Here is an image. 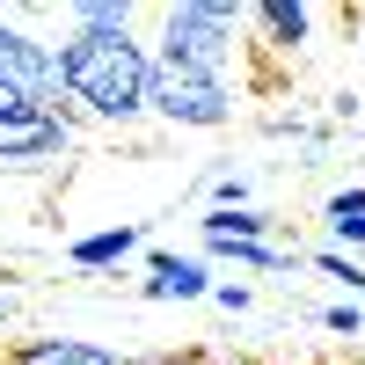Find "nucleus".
<instances>
[{"instance_id":"obj_3","label":"nucleus","mask_w":365,"mask_h":365,"mask_svg":"<svg viewBox=\"0 0 365 365\" xmlns=\"http://www.w3.org/2000/svg\"><path fill=\"white\" fill-rule=\"evenodd\" d=\"M146 110L168 117V125H182V132H220V125H234V88L212 81V73L154 66V96H146Z\"/></svg>"},{"instance_id":"obj_6","label":"nucleus","mask_w":365,"mask_h":365,"mask_svg":"<svg viewBox=\"0 0 365 365\" xmlns=\"http://www.w3.org/2000/svg\"><path fill=\"white\" fill-rule=\"evenodd\" d=\"M0 365H132V358H117L88 336H15L0 344Z\"/></svg>"},{"instance_id":"obj_9","label":"nucleus","mask_w":365,"mask_h":365,"mask_svg":"<svg viewBox=\"0 0 365 365\" xmlns=\"http://www.w3.org/2000/svg\"><path fill=\"white\" fill-rule=\"evenodd\" d=\"M146 249V234L139 227H103V234H81L73 241V270H117V263H132Z\"/></svg>"},{"instance_id":"obj_4","label":"nucleus","mask_w":365,"mask_h":365,"mask_svg":"<svg viewBox=\"0 0 365 365\" xmlns=\"http://www.w3.org/2000/svg\"><path fill=\"white\" fill-rule=\"evenodd\" d=\"M0 81H8L15 96L44 103V110H58V103H66V96H58V44L29 37L15 15H0Z\"/></svg>"},{"instance_id":"obj_20","label":"nucleus","mask_w":365,"mask_h":365,"mask_svg":"<svg viewBox=\"0 0 365 365\" xmlns=\"http://www.w3.org/2000/svg\"><path fill=\"white\" fill-rule=\"evenodd\" d=\"M212 365H256V358H234V351H212Z\"/></svg>"},{"instance_id":"obj_5","label":"nucleus","mask_w":365,"mask_h":365,"mask_svg":"<svg viewBox=\"0 0 365 365\" xmlns=\"http://www.w3.org/2000/svg\"><path fill=\"white\" fill-rule=\"evenodd\" d=\"M66 146H73V125L44 103L0 117V168H37V161H58Z\"/></svg>"},{"instance_id":"obj_12","label":"nucleus","mask_w":365,"mask_h":365,"mask_svg":"<svg viewBox=\"0 0 365 365\" xmlns=\"http://www.w3.org/2000/svg\"><path fill=\"white\" fill-rule=\"evenodd\" d=\"M322 220H329V234L344 241V249H365V182H351V190H336L322 205Z\"/></svg>"},{"instance_id":"obj_2","label":"nucleus","mask_w":365,"mask_h":365,"mask_svg":"<svg viewBox=\"0 0 365 365\" xmlns=\"http://www.w3.org/2000/svg\"><path fill=\"white\" fill-rule=\"evenodd\" d=\"M241 22H249V8H227V0H175V8H161V29L146 51H154V66L227 81V66L241 58Z\"/></svg>"},{"instance_id":"obj_7","label":"nucleus","mask_w":365,"mask_h":365,"mask_svg":"<svg viewBox=\"0 0 365 365\" xmlns=\"http://www.w3.org/2000/svg\"><path fill=\"white\" fill-rule=\"evenodd\" d=\"M212 270L197 256H175V249H146V299H212Z\"/></svg>"},{"instance_id":"obj_13","label":"nucleus","mask_w":365,"mask_h":365,"mask_svg":"<svg viewBox=\"0 0 365 365\" xmlns=\"http://www.w3.org/2000/svg\"><path fill=\"white\" fill-rule=\"evenodd\" d=\"M212 256H227V263H241V270H292V256L278 249V241H205Z\"/></svg>"},{"instance_id":"obj_8","label":"nucleus","mask_w":365,"mask_h":365,"mask_svg":"<svg viewBox=\"0 0 365 365\" xmlns=\"http://www.w3.org/2000/svg\"><path fill=\"white\" fill-rule=\"evenodd\" d=\"M249 22L263 29V44L270 51H307V37H314V8H307V0H256V8H249Z\"/></svg>"},{"instance_id":"obj_18","label":"nucleus","mask_w":365,"mask_h":365,"mask_svg":"<svg viewBox=\"0 0 365 365\" xmlns=\"http://www.w3.org/2000/svg\"><path fill=\"white\" fill-rule=\"evenodd\" d=\"M132 365H212V351H161V358H132Z\"/></svg>"},{"instance_id":"obj_14","label":"nucleus","mask_w":365,"mask_h":365,"mask_svg":"<svg viewBox=\"0 0 365 365\" xmlns=\"http://www.w3.org/2000/svg\"><path fill=\"white\" fill-rule=\"evenodd\" d=\"M314 270H322V278H336V285H351V292H365V263H358V256H344V249H322V256H314Z\"/></svg>"},{"instance_id":"obj_19","label":"nucleus","mask_w":365,"mask_h":365,"mask_svg":"<svg viewBox=\"0 0 365 365\" xmlns=\"http://www.w3.org/2000/svg\"><path fill=\"white\" fill-rule=\"evenodd\" d=\"M344 22H351V37H358V51H365V8H351Z\"/></svg>"},{"instance_id":"obj_11","label":"nucleus","mask_w":365,"mask_h":365,"mask_svg":"<svg viewBox=\"0 0 365 365\" xmlns=\"http://www.w3.org/2000/svg\"><path fill=\"white\" fill-rule=\"evenodd\" d=\"M132 0H73V8H66V22L73 29H88V37H125V29H132Z\"/></svg>"},{"instance_id":"obj_16","label":"nucleus","mask_w":365,"mask_h":365,"mask_svg":"<svg viewBox=\"0 0 365 365\" xmlns=\"http://www.w3.org/2000/svg\"><path fill=\"white\" fill-rule=\"evenodd\" d=\"M249 205V175H212V212H234Z\"/></svg>"},{"instance_id":"obj_10","label":"nucleus","mask_w":365,"mask_h":365,"mask_svg":"<svg viewBox=\"0 0 365 365\" xmlns=\"http://www.w3.org/2000/svg\"><path fill=\"white\" fill-rule=\"evenodd\" d=\"M205 241H270L278 234V220L270 212H256V205H234V212H205Z\"/></svg>"},{"instance_id":"obj_21","label":"nucleus","mask_w":365,"mask_h":365,"mask_svg":"<svg viewBox=\"0 0 365 365\" xmlns=\"http://www.w3.org/2000/svg\"><path fill=\"white\" fill-rule=\"evenodd\" d=\"M0 314H8V292H0Z\"/></svg>"},{"instance_id":"obj_17","label":"nucleus","mask_w":365,"mask_h":365,"mask_svg":"<svg viewBox=\"0 0 365 365\" xmlns=\"http://www.w3.org/2000/svg\"><path fill=\"white\" fill-rule=\"evenodd\" d=\"M212 307H220V314H249L256 292H249V285H212Z\"/></svg>"},{"instance_id":"obj_1","label":"nucleus","mask_w":365,"mask_h":365,"mask_svg":"<svg viewBox=\"0 0 365 365\" xmlns=\"http://www.w3.org/2000/svg\"><path fill=\"white\" fill-rule=\"evenodd\" d=\"M58 96L88 110L96 125H132V117H146V96H154V51L132 29L125 37L66 29L58 37Z\"/></svg>"},{"instance_id":"obj_15","label":"nucleus","mask_w":365,"mask_h":365,"mask_svg":"<svg viewBox=\"0 0 365 365\" xmlns=\"http://www.w3.org/2000/svg\"><path fill=\"white\" fill-rule=\"evenodd\" d=\"M322 329H329V336H365V307H358V299H344V307H322Z\"/></svg>"}]
</instances>
